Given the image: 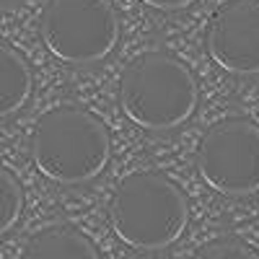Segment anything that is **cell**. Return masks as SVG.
I'll return each instance as SVG.
<instances>
[{
  "label": "cell",
  "mask_w": 259,
  "mask_h": 259,
  "mask_svg": "<svg viewBox=\"0 0 259 259\" xmlns=\"http://www.w3.org/2000/svg\"><path fill=\"white\" fill-rule=\"evenodd\" d=\"M112 158V138L99 117L62 104L36 119L31 161L57 184H85L96 179Z\"/></svg>",
  "instance_id": "obj_1"
},
{
  "label": "cell",
  "mask_w": 259,
  "mask_h": 259,
  "mask_svg": "<svg viewBox=\"0 0 259 259\" xmlns=\"http://www.w3.org/2000/svg\"><path fill=\"white\" fill-rule=\"evenodd\" d=\"M189 205L184 192L163 174H127L109 200V223L117 239L140 251L171 246L184 233Z\"/></svg>",
  "instance_id": "obj_2"
},
{
  "label": "cell",
  "mask_w": 259,
  "mask_h": 259,
  "mask_svg": "<svg viewBox=\"0 0 259 259\" xmlns=\"http://www.w3.org/2000/svg\"><path fill=\"white\" fill-rule=\"evenodd\" d=\"M197 80L168 52H143L119 78V106L130 122L145 130H171L197 109Z\"/></svg>",
  "instance_id": "obj_3"
},
{
  "label": "cell",
  "mask_w": 259,
  "mask_h": 259,
  "mask_svg": "<svg viewBox=\"0 0 259 259\" xmlns=\"http://www.w3.org/2000/svg\"><path fill=\"white\" fill-rule=\"evenodd\" d=\"M39 31L57 60L91 65L117 47L119 18L109 0H47Z\"/></svg>",
  "instance_id": "obj_4"
},
{
  "label": "cell",
  "mask_w": 259,
  "mask_h": 259,
  "mask_svg": "<svg viewBox=\"0 0 259 259\" xmlns=\"http://www.w3.org/2000/svg\"><path fill=\"white\" fill-rule=\"evenodd\" d=\"M202 182L226 197L259 192V124L244 117L215 122L194 156Z\"/></svg>",
  "instance_id": "obj_5"
},
{
  "label": "cell",
  "mask_w": 259,
  "mask_h": 259,
  "mask_svg": "<svg viewBox=\"0 0 259 259\" xmlns=\"http://www.w3.org/2000/svg\"><path fill=\"white\" fill-rule=\"evenodd\" d=\"M210 60L231 75H259V0H231L207 24Z\"/></svg>",
  "instance_id": "obj_6"
},
{
  "label": "cell",
  "mask_w": 259,
  "mask_h": 259,
  "mask_svg": "<svg viewBox=\"0 0 259 259\" xmlns=\"http://www.w3.org/2000/svg\"><path fill=\"white\" fill-rule=\"evenodd\" d=\"M21 259H99V251L83 231L60 223L34 233L21 251Z\"/></svg>",
  "instance_id": "obj_7"
},
{
  "label": "cell",
  "mask_w": 259,
  "mask_h": 259,
  "mask_svg": "<svg viewBox=\"0 0 259 259\" xmlns=\"http://www.w3.org/2000/svg\"><path fill=\"white\" fill-rule=\"evenodd\" d=\"M31 91L34 78L26 57L0 41V119L24 109V104L31 99Z\"/></svg>",
  "instance_id": "obj_8"
},
{
  "label": "cell",
  "mask_w": 259,
  "mask_h": 259,
  "mask_svg": "<svg viewBox=\"0 0 259 259\" xmlns=\"http://www.w3.org/2000/svg\"><path fill=\"white\" fill-rule=\"evenodd\" d=\"M21 207H24L21 184L6 166H0V236L16 226V221L21 218Z\"/></svg>",
  "instance_id": "obj_9"
},
{
  "label": "cell",
  "mask_w": 259,
  "mask_h": 259,
  "mask_svg": "<svg viewBox=\"0 0 259 259\" xmlns=\"http://www.w3.org/2000/svg\"><path fill=\"white\" fill-rule=\"evenodd\" d=\"M192 259H259V254L246 241L233 239V236H223V239H212L202 244L192 254Z\"/></svg>",
  "instance_id": "obj_10"
},
{
  "label": "cell",
  "mask_w": 259,
  "mask_h": 259,
  "mask_svg": "<svg viewBox=\"0 0 259 259\" xmlns=\"http://www.w3.org/2000/svg\"><path fill=\"white\" fill-rule=\"evenodd\" d=\"M143 3L150 8H158V11H182V8L192 6L194 0H143Z\"/></svg>",
  "instance_id": "obj_11"
}]
</instances>
